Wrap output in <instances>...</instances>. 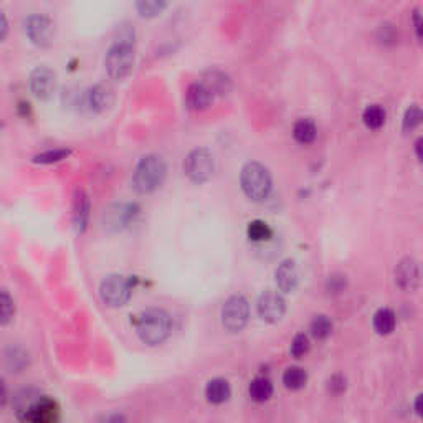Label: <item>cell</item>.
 <instances>
[{"label":"cell","mask_w":423,"mask_h":423,"mask_svg":"<svg viewBox=\"0 0 423 423\" xmlns=\"http://www.w3.org/2000/svg\"><path fill=\"white\" fill-rule=\"evenodd\" d=\"M170 318L164 309L151 308L137 316L136 332L147 346H159L170 334Z\"/></svg>","instance_id":"obj_3"},{"label":"cell","mask_w":423,"mask_h":423,"mask_svg":"<svg viewBox=\"0 0 423 423\" xmlns=\"http://www.w3.org/2000/svg\"><path fill=\"white\" fill-rule=\"evenodd\" d=\"M166 175V161L161 156L147 154L137 162L134 174H132V187L137 194H152L164 184Z\"/></svg>","instance_id":"obj_4"},{"label":"cell","mask_w":423,"mask_h":423,"mask_svg":"<svg viewBox=\"0 0 423 423\" xmlns=\"http://www.w3.org/2000/svg\"><path fill=\"white\" fill-rule=\"evenodd\" d=\"M215 96L202 81H195L185 91V106L190 111H204L212 106Z\"/></svg>","instance_id":"obj_14"},{"label":"cell","mask_w":423,"mask_h":423,"mask_svg":"<svg viewBox=\"0 0 423 423\" xmlns=\"http://www.w3.org/2000/svg\"><path fill=\"white\" fill-rule=\"evenodd\" d=\"M132 294L131 284L122 274H110L103 279L100 286V296L103 303L110 308H121L129 301Z\"/></svg>","instance_id":"obj_8"},{"label":"cell","mask_w":423,"mask_h":423,"mask_svg":"<svg viewBox=\"0 0 423 423\" xmlns=\"http://www.w3.org/2000/svg\"><path fill=\"white\" fill-rule=\"evenodd\" d=\"M240 185L250 200L263 202L272 194L273 179L268 167H265L262 162H248L240 174Z\"/></svg>","instance_id":"obj_5"},{"label":"cell","mask_w":423,"mask_h":423,"mask_svg":"<svg viewBox=\"0 0 423 423\" xmlns=\"http://www.w3.org/2000/svg\"><path fill=\"white\" fill-rule=\"evenodd\" d=\"M250 319V304L242 294L230 296L222 308V324L228 332L243 331Z\"/></svg>","instance_id":"obj_7"},{"label":"cell","mask_w":423,"mask_h":423,"mask_svg":"<svg viewBox=\"0 0 423 423\" xmlns=\"http://www.w3.org/2000/svg\"><path fill=\"white\" fill-rule=\"evenodd\" d=\"M134 30L131 27L121 28L120 37L112 43L105 58L106 73L112 80H124L134 68Z\"/></svg>","instance_id":"obj_1"},{"label":"cell","mask_w":423,"mask_h":423,"mask_svg":"<svg viewBox=\"0 0 423 423\" xmlns=\"http://www.w3.org/2000/svg\"><path fill=\"white\" fill-rule=\"evenodd\" d=\"M309 331H311V336L318 341H324L332 334V321L329 319L326 314H318V316L313 318L311 324H309Z\"/></svg>","instance_id":"obj_26"},{"label":"cell","mask_w":423,"mask_h":423,"mask_svg":"<svg viewBox=\"0 0 423 423\" xmlns=\"http://www.w3.org/2000/svg\"><path fill=\"white\" fill-rule=\"evenodd\" d=\"M17 415L23 422L33 423H50L58 417V407L50 397L42 393L25 392L17 397L16 402Z\"/></svg>","instance_id":"obj_2"},{"label":"cell","mask_w":423,"mask_h":423,"mask_svg":"<svg viewBox=\"0 0 423 423\" xmlns=\"http://www.w3.org/2000/svg\"><path fill=\"white\" fill-rule=\"evenodd\" d=\"M318 136V127L314 124L313 120L309 117H301L294 122L293 126V137L294 141L299 142V144H311V142L316 139Z\"/></svg>","instance_id":"obj_21"},{"label":"cell","mask_w":423,"mask_h":423,"mask_svg":"<svg viewBox=\"0 0 423 423\" xmlns=\"http://www.w3.org/2000/svg\"><path fill=\"white\" fill-rule=\"evenodd\" d=\"M274 278H277L278 289L282 293H293L294 289L298 288L299 283V274L296 263L293 260H284V262L277 268V273H274Z\"/></svg>","instance_id":"obj_17"},{"label":"cell","mask_w":423,"mask_h":423,"mask_svg":"<svg viewBox=\"0 0 423 423\" xmlns=\"http://www.w3.org/2000/svg\"><path fill=\"white\" fill-rule=\"evenodd\" d=\"M247 237L250 238V242L253 243H263L268 242V240L273 237V230L267 222H263V220H253L247 227Z\"/></svg>","instance_id":"obj_25"},{"label":"cell","mask_w":423,"mask_h":423,"mask_svg":"<svg viewBox=\"0 0 423 423\" xmlns=\"http://www.w3.org/2000/svg\"><path fill=\"white\" fill-rule=\"evenodd\" d=\"M169 0H136V8L141 17L154 18L166 11Z\"/></svg>","instance_id":"obj_27"},{"label":"cell","mask_w":423,"mask_h":423,"mask_svg":"<svg viewBox=\"0 0 423 423\" xmlns=\"http://www.w3.org/2000/svg\"><path fill=\"white\" fill-rule=\"evenodd\" d=\"M30 90L38 100H50L57 90V73L47 66L35 68L30 75Z\"/></svg>","instance_id":"obj_11"},{"label":"cell","mask_w":423,"mask_h":423,"mask_svg":"<svg viewBox=\"0 0 423 423\" xmlns=\"http://www.w3.org/2000/svg\"><path fill=\"white\" fill-rule=\"evenodd\" d=\"M395 283L403 291H415L420 283V267L413 258H403L395 268Z\"/></svg>","instance_id":"obj_12"},{"label":"cell","mask_w":423,"mask_h":423,"mask_svg":"<svg viewBox=\"0 0 423 423\" xmlns=\"http://www.w3.org/2000/svg\"><path fill=\"white\" fill-rule=\"evenodd\" d=\"M378 40H382L383 43H395L397 40V30L395 27L390 25V23H383L378 28Z\"/></svg>","instance_id":"obj_33"},{"label":"cell","mask_w":423,"mask_h":423,"mask_svg":"<svg viewBox=\"0 0 423 423\" xmlns=\"http://www.w3.org/2000/svg\"><path fill=\"white\" fill-rule=\"evenodd\" d=\"M283 383L288 390H301L308 383V372L298 366L288 367L283 373Z\"/></svg>","instance_id":"obj_24"},{"label":"cell","mask_w":423,"mask_h":423,"mask_svg":"<svg viewBox=\"0 0 423 423\" xmlns=\"http://www.w3.org/2000/svg\"><path fill=\"white\" fill-rule=\"evenodd\" d=\"M70 154H71L70 149L47 151V152H42V154L33 157V162H37V164H55V162H60L63 159H66V157Z\"/></svg>","instance_id":"obj_30"},{"label":"cell","mask_w":423,"mask_h":423,"mask_svg":"<svg viewBox=\"0 0 423 423\" xmlns=\"http://www.w3.org/2000/svg\"><path fill=\"white\" fill-rule=\"evenodd\" d=\"M85 101L88 110L101 115V112L108 111L112 105H115V93H112L111 88L106 85H95L88 90Z\"/></svg>","instance_id":"obj_13"},{"label":"cell","mask_w":423,"mask_h":423,"mask_svg":"<svg viewBox=\"0 0 423 423\" xmlns=\"http://www.w3.org/2000/svg\"><path fill=\"white\" fill-rule=\"evenodd\" d=\"M25 32L33 45L47 48L52 45L53 38H55V23L47 16L33 13L25 21Z\"/></svg>","instance_id":"obj_9"},{"label":"cell","mask_w":423,"mask_h":423,"mask_svg":"<svg viewBox=\"0 0 423 423\" xmlns=\"http://www.w3.org/2000/svg\"><path fill=\"white\" fill-rule=\"evenodd\" d=\"M136 207L134 205H112L103 215L106 220L105 227L111 230H121L129 225L131 220H134Z\"/></svg>","instance_id":"obj_15"},{"label":"cell","mask_w":423,"mask_h":423,"mask_svg":"<svg viewBox=\"0 0 423 423\" xmlns=\"http://www.w3.org/2000/svg\"><path fill=\"white\" fill-rule=\"evenodd\" d=\"M230 395H232V388H230L228 381L225 378H212L205 387V397L207 400L214 405H222V403L228 402Z\"/></svg>","instance_id":"obj_19"},{"label":"cell","mask_w":423,"mask_h":423,"mask_svg":"<svg viewBox=\"0 0 423 423\" xmlns=\"http://www.w3.org/2000/svg\"><path fill=\"white\" fill-rule=\"evenodd\" d=\"M7 400V388H6V383L0 381V405H4Z\"/></svg>","instance_id":"obj_37"},{"label":"cell","mask_w":423,"mask_h":423,"mask_svg":"<svg viewBox=\"0 0 423 423\" xmlns=\"http://www.w3.org/2000/svg\"><path fill=\"white\" fill-rule=\"evenodd\" d=\"M346 390V378L342 376H334L331 381H329V392H332L334 395H339Z\"/></svg>","instance_id":"obj_34"},{"label":"cell","mask_w":423,"mask_h":423,"mask_svg":"<svg viewBox=\"0 0 423 423\" xmlns=\"http://www.w3.org/2000/svg\"><path fill=\"white\" fill-rule=\"evenodd\" d=\"M422 122V110L420 106L412 105L403 115V121H402V131L403 132H412L415 131Z\"/></svg>","instance_id":"obj_28"},{"label":"cell","mask_w":423,"mask_h":423,"mask_svg":"<svg viewBox=\"0 0 423 423\" xmlns=\"http://www.w3.org/2000/svg\"><path fill=\"white\" fill-rule=\"evenodd\" d=\"M386 120H387V112L381 105L367 106L362 112V121L367 129H372V131L381 129V127L386 124Z\"/></svg>","instance_id":"obj_23"},{"label":"cell","mask_w":423,"mask_h":423,"mask_svg":"<svg viewBox=\"0 0 423 423\" xmlns=\"http://www.w3.org/2000/svg\"><path fill=\"white\" fill-rule=\"evenodd\" d=\"M215 170V159L210 149L207 147H197L187 156L184 162V172L195 184H205L212 179Z\"/></svg>","instance_id":"obj_6"},{"label":"cell","mask_w":423,"mask_h":423,"mask_svg":"<svg viewBox=\"0 0 423 423\" xmlns=\"http://www.w3.org/2000/svg\"><path fill=\"white\" fill-rule=\"evenodd\" d=\"M311 349V342L306 334H296L291 342V356L294 359H303Z\"/></svg>","instance_id":"obj_31"},{"label":"cell","mask_w":423,"mask_h":423,"mask_svg":"<svg viewBox=\"0 0 423 423\" xmlns=\"http://www.w3.org/2000/svg\"><path fill=\"white\" fill-rule=\"evenodd\" d=\"M422 144H423V141L422 139H418L417 142H415V152H417V159L418 161H422Z\"/></svg>","instance_id":"obj_38"},{"label":"cell","mask_w":423,"mask_h":423,"mask_svg":"<svg viewBox=\"0 0 423 423\" xmlns=\"http://www.w3.org/2000/svg\"><path fill=\"white\" fill-rule=\"evenodd\" d=\"M202 83L209 88L214 96H227L230 91H232V80L227 73L219 70V68H212V70H207L204 75H202Z\"/></svg>","instance_id":"obj_16"},{"label":"cell","mask_w":423,"mask_h":423,"mask_svg":"<svg viewBox=\"0 0 423 423\" xmlns=\"http://www.w3.org/2000/svg\"><path fill=\"white\" fill-rule=\"evenodd\" d=\"M13 314H16V304H13L11 294L0 291V324L11 323Z\"/></svg>","instance_id":"obj_29"},{"label":"cell","mask_w":423,"mask_h":423,"mask_svg":"<svg viewBox=\"0 0 423 423\" xmlns=\"http://www.w3.org/2000/svg\"><path fill=\"white\" fill-rule=\"evenodd\" d=\"M395 324H397V316L392 309L382 308L373 314V319H372L373 331L381 334V336H388V334H392L393 329H395Z\"/></svg>","instance_id":"obj_20"},{"label":"cell","mask_w":423,"mask_h":423,"mask_svg":"<svg viewBox=\"0 0 423 423\" xmlns=\"http://www.w3.org/2000/svg\"><path fill=\"white\" fill-rule=\"evenodd\" d=\"M415 412L417 415H422V395H417L415 398Z\"/></svg>","instance_id":"obj_39"},{"label":"cell","mask_w":423,"mask_h":423,"mask_svg":"<svg viewBox=\"0 0 423 423\" xmlns=\"http://www.w3.org/2000/svg\"><path fill=\"white\" fill-rule=\"evenodd\" d=\"M248 393L252 397V400L263 403L268 402L273 395V383L267 377H257L253 378L252 383L248 387Z\"/></svg>","instance_id":"obj_22"},{"label":"cell","mask_w":423,"mask_h":423,"mask_svg":"<svg viewBox=\"0 0 423 423\" xmlns=\"http://www.w3.org/2000/svg\"><path fill=\"white\" fill-rule=\"evenodd\" d=\"M258 316L270 324L279 323L286 313V301L277 291H265L257 304Z\"/></svg>","instance_id":"obj_10"},{"label":"cell","mask_w":423,"mask_h":423,"mask_svg":"<svg viewBox=\"0 0 423 423\" xmlns=\"http://www.w3.org/2000/svg\"><path fill=\"white\" fill-rule=\"evenodd\" d=\"M347 286V279L344 274H332V277L328 278L326 289L331 294H341Z\"/></svg>","instance_id":"obj_32"},{"label":"cell","mask_w":423,"mask_h":423,"mask_svg":"<svg viewBox=\"0 0 423 423\" xmlns=\"http://www.w3.org/2000/svg\"><path fill=\"white\" fill-rule=\"evenodd\" d=\"M412 22H413V28H415V35L418 38V42L422 40V30H423V22H422V16H420V11H413V16H412Z\"/></svg>","instance_id":"obj_35"},{"label":"cell","mask_w":423,"mask_h":423,"mask_svg":"<svg viewBox=\"0 0 423 423\" xmlns=\"http://www.w3.org/2000/svg\"><path fill=\"white\" fill-rule=\"evenodd\" d=\"M90 210H91V204H90V199H88L86 192L76 190L75 200H73V222H75L78 233L85 232L88 220H90Z\"/></svg>","instance_id":"obj_18"},{"label":"cell","mask_w":423,"mask_h":423,"mask_svg":"<svg viewBox=\"0 0 423 423\" xmlns=\"http://www.w3.org/2000/svg\"><path fill=\"white\" fill-rule=\"evenodd\" d=\"M8 33V22H7V17L6 13L0 11V42L4 40V38L7 37Z\"/></svg>","instance_id":"obj_36"}]
</instances>
